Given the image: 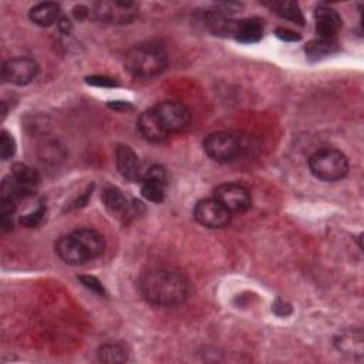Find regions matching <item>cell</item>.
Masks as SVG:
<instances>
[{"label": "cell", "mask_w": 364, "mask_h": 364, "mask_svg": "<svg viewBox=\"0 0 364 364\" xmlns=\"http://www.w3.org/2000/svg\"><path fill=\"white\" fill-rule=\"evenodd\" d=\"M140 292L147 302L155 306L175 307L187 300L189 285L180 272L167 268H155L141 276Z\"/></svg>", "instance_id": "obj_1"}, {"label": "cell", "mask_w": 364, "mask_h": 364, "mask_svg": "<svg viewBox=\"0 0 364 364\" xmlns=\"http://www.w3.org/2000/svg\"><path fill=\"white\" fill-rule=\"evenodd\" d=\"M168 63L167 52L157 43H144L133 47L124 60L127 71L137 78H153L160 76Z\"/></svg>", "instance_id": "obj_2"}, {"label": "cell", "mask_w": 364, "mask_h": 364, "mask_svg": "<svg viewBox=\"0 0 364 364\" xmlns=\"http://www.w3.org/2000/svg\"><path fill=\"white\" fill-rule=\"evenodd\" d=\"M310 172L320 181L334 182L343 180L348 172L346 155L333 148L316 151L309 160Z\"/></svg>", "instance_id": "obj_3"}, {"label": "cell", "mask_w": 364, "mask_h": 364, "mask_svg": "<svg viewBox=\"0 0 364 364\" xmlns=\"http://www.w3.org/2000/svg\"><path fill=\"white\" fill-rule=\"evenodd\" d=\"M150 110L165 139L185 130L191 121L189 110L178 101H163Z\"/></svg>", "instance_id": "obj_4"}, {"label": "cell", "mask_w": 364, "mask_h": 364, "mask_svg": "<svg viewBox=\"0 0 364 364\" xmlns=\"http://www.w3.org/2000/svg\"><path fill=\"white\" fill-rule=\"evenodd\" d=\"M39 184L40 177L33 168L25 164H16L13 165L11 175L4 180L2 198L11 199L18 204L20 199L33 195Z\"/></svg>", "instance_id": "obj_5"}, {"label": "cell", "mask_w": 364, "mask_h": 364, "mask_svg": "<svg viewBox=\"0 0 364 364\" xmlns=\"http://www.w3.org/2000/svg\"><path fill=\"white\" fill-rule=\"evenodd\" d=\"M91 15L104 23L129 25L139 15V5L134 2H98L93 6Z\"/></svg>", "instance_id": "obj_6"}, {"label": "cell", "mask_w": 364, "mask_h": 364, "mask_svg": "<svg viewBox=\"0 0 364 364\" xmlns=\"http://www.w3.org/2000/svg\"><path fill=\"white\" fill-rule=\"evenodd\" d=\"M204 150L216 163H230L239 155L242 146L233 134L213 133L204 141Z\"/></svg>", "instance_id": "obj_7"}, {"label": "cell", "mask_w": 364, "mask_h": 364, "mask_svg": "<svg viewBox=\"0 0 364 364\" xmlns=\"http://www.w3.org/2000/svg\"><path fill=\"white\" fill-rule=\"evenodd\" d=\"M194 218L205 228L221 229L230 222V212L215 198L202 199L195 205Z\"/></svg>", "instance_id": "obj_8"}, {"label": "cell", "mask_w": 364, "mask_h": 364, "mask_svg": "<svg viewBox=\"0 0 364 364\" xmlns=\"http://www.w3.org/2000/svg\"><path fill=\"white\" fill-rule=\"evenodd\" d=\"M213 198L219 201L230 213L245 212L251 208L252 198L249 191L239 184H222L215 189Z\"/></svg>", "instance_id": "obj_9"}, {"label": "cell", "mask_w": 364, "mask_h": 364, "mask_svg": "<svg viewBox=\"0 0 364 364\" xmlns=\"http://www.w3.org/2000/svg\"><path fill=\"white\" fill-rule=\"evenodd\" d=\"M39 71V66L33 59L15 57L4 64L5 81L15 86H26L32 83Z\"/></svg>", "instance_id": "obj_10"}, {"label": "cell", "mask_w": 364, "mask_h": 364, "mask_svg": "<svg viewBox=\"0 0 364 364\" xmlns=\"http://www.w3.org/2000/svg\"><path fill=\"white\" fill-rule=\"evenodd\" d=\"M168 182L167 171L161 165H153L141 177V194L151 202H163Z\"/></svg>", "instance_id": "obj_11"}, {"label": "cell", "mask_w": 364, "mask_h": 364, "mask_svg": "<svg viewBox=\"0 0 364 364\" xmlns=\"http://www.w3.org/2000/svg\"><path fill=\"white\" fill-rule=\"evenodd\" d=\"M115 165L119 174L129 181H139L141 174V163L134 150L129 146H118L115 150Z\"/></svg>", "instance_id": "obj_12"}, {"label": "cell", "mask_w": 364, "mask_h": 364, "mask_svg": "<svg viewBox=\"0 0 364 364\" xmlns=\"http://www.w3.org/2000/svg\"><path fill=\"white\" fill-rule=\"evenodd\" d=\"M56 252L60 257V259L69 265H83L90 261L87 252L84 251V248L73 233L63 236L57 240Z\"/></svg>", "instance_id": "obj_13"}, {"label": "cell", "mask_w": 364, "mask_h": 364, "mask_svg": "<svg viewBox=\"0 0 364 364\" xmlns=\"http://www.w3.org/2000/svg\"><path fill=\"white\" fill-rule=\"evenodd\" d=\"M316 32L319 39L336 40L337 33L341 28V18L339 13L329 6H319L315 12Z\"/></svg>", "instance_id": "obj_14"}, {"label": "cell", "mask_w": 364, "mask_h": 364, "mask_svg": "<svg viewBox=\"0 0 364 364\" xmlns=\"http://www.w3.org/2000/svg\"><path fill=\"white\" fill-rule=\"evenodd\" d=\"M264 36V25L257 18L235 20L232 36L240 43H258Z\"/></svg>", "instance_id": "obj_15"}, {"label": "cell", "mask_w": 364, "mask_h": 364, "mask_svg": "<svg viewBox=\"0 0 364 364\" xmlns=\"http://www.w3.org/2000/svg\"><path fill=\"white\" fill-rule=\"evenodd\" d=\"M77 240L81 244V247L84 248V251L87 252L90 259H95L100 255L104 254L105 251V239L104 236L94 230V229H88V228H83V229H77L74 232H71Z\"/></svg>", "instance_id": "obj_16"}, {"label": "cell", "mask_w": 364, "mask_h": 364, "mask_svg": "<svg viewBox=\"0 0 364 364\" xmlns=\"http://www.w3.org/2000/svg\"><path fill=\"white\" fill-rule=\"evenodd\" d=\"M60 6L53 2H46L35 6L30 11V19L33 23L42 28H49L60 20Z\"/></svg>", "instance_id": "obj_17"}, {"label": "cell", "mask_w": 364, "mask_h": 364, "mask_svg": "<svg viewBox=\"0 0 364 364\" xmlns=\"http://www.w3.org/2000/svg\"><path fill=\"white\" fill-rule=\"evenodd\" d=\"M336 346L340 351L351 356L363 354V333L358 329L346 330L336 339Z\"/></svg>", "instance_id": "obj_18"}, {"label": "cell", "mask_w": 364, "mask_h": 364, "mask_svg": "<svg viewBox=\"0 0 364 364\" xmlns=\"http://www.w3.org/2000/svg\"><path fill=\"white\" fill-rule=\"evenodd\" d=\"M205 22L208 29L215 35V36H222V37H230L232 30H233V23L229 16L221 13L219 11H211L205 16Z\"/></svg>", "instance_id": "obj_19"}, {"label": "cell", "mask_w": 364, "mask_h": 364, "mask_svg": "<svg viewBox=\"0 0 364 364\" xmlns=\"http://www.w3.org/2000/svg\"><path fill=\"white\" fill-rule=\"evenodd\" d=\"M337 50V39L336 40H329V39H316L310 43L306 45L305 52L309 59L317 60L323 59Z\"/></svg>", "instance_id": "obj_20"}, {"label": "cell", "mask_w": 364, "mask_h": 364, "mask_svg": "<svg viewBox=\"0 0 364 364\" xmlns=\"http://www.w3.org/2000/svg\"><path fill=\"white\" fill-rule=\"evenodd\" d=\"M101 199L105 205L107 209L112 211V212H121L126 211L129 206V201L126 198V195L121 192L118 188L115 187H108L102 191Z\"/></svg>", "instance_id": "obj_21"}, {"label": "cell", "mask_w": 364, "mask_h": 364, "mask_svg": "<svg viewBox=\"0 0 364 364\" xmlns=\"http://www.w3.org/2000/svg\"><path fill=\"white\" fill-rule=\"evenodd\" d=\"M98 358L104 363H124L127 360V351L121 344L108 343L98 350Z\"/></svg>", "instance_id": "obj_22"}, {"label": "cell", "mask_w": 364, "mask_h": 364, "mask_svg": "<svg viewBox=\"0 0 364 364\" xmlns=\"http://www.w3.org/2000/svg\"><path fill=\"white\" fill-rule=\"evenodd\" d=\"M272 8L276 11V13L286 19V20H290L293 23H298V25H303L305 23V18L300 12V8L296 2H279V4H272Z\"/></svg>", "instance_id": "obj_23"}, {"label": "cell", "mask_w": 364, "mask_h": 364, "mask_svg": "<svg viewBox=\"0 0 364 364\" xmlns=\"http://www.w3.org/2000/svg\"><path fill=\"white\" fill-rule=\"evenodd\" d=\"M40 153H42L43 161H47V163H57L59 160L63 158V148L59 146L57 141H46L40 147Z\"/></svg>", "instance_id": "obj_24"}, {"label": "cell", "mask_w": 364, "mask_h": 364, "mask_svg": "<svg viewBox=\"0 0 364 364\" xmlns=\"http://www.w3.org/2000/svg\"><path fill=\"white\" fill-rule=\"evenodd\" d=\"M16 153V143L13 137L8 131H2V137H0V155L2 160H9Z\"/></svg>", "instance_id": "obj_25"}, {"label": "cell", "mask_w": 364, "mask_h": 364, "mask_svg": "<svg viewBox=\"0 0 364 364\" xmlns=\"http://www.w3.org/2000/svg\"><path fill=\"white\" fill-rule=\"evenodd\" d=\"M45 215H46V206H45L43 204H40L35 211H32L30 213L25 215V216L20 219V222H22L25 226H28V228H35V226H37V225L43 221Z\"/></svg>", "instance_id": "obj_26"}, {"label": "cell", "mask_w": 364, "mask_h": 364, "mask_svg": "<svg viewBox=\"0 0 364 364\" xmlns=\"http://www.w3.org/2000/svg\"><path fill=\"white\" fill-rule=\"evenodd\" d=\"M80 281H81V283H83L87 289H90L91 292H94V293H97V295H104V288H102V285H101L100 281L95 279L94 276H81Z\"/></svg>", "instance_id": "obj_27"}, {"label": "cell", "mask_w": 364, "mask_h": 364, "mask_svg": "<svg viewBox=\"0 0 364 364\" xmlns=\"http://www.w3.org/2000/svg\"><path fill=\"white\" fill-rule=\"evenodd\" d=\"M276 36L285 42H298L300 40V36L289 29H278L276 30Z\"/></svg>", "instance_id": "obj_28"}, {"label": "cell", "mask_w": 364, "mask_h": 364, "mask_svg": "<svg viewBox=\"0 0 364 364\" xmlns=\"http://www.w3.org/2000/svg\"><path fill=\"white\" fill-rule=\"evenodd\" d=\"M93 86H100V87H112L115 86V81L108 77H90L87 80Z\"/></svg>", "instance_id": "obj_29"}, {"label": "cell", "mask_w": 364, "mask_h": 364, "mask_svg": "<svg viewBox=\"0 0 364 364\" xmlns=\"http://www.w3.org/2000/svg\"><path fill=\"white\" fill-rule=\"evenodd\" d=\"M274 310L281 315V316H286L292 312V307L289 305H286L285 302H278L275 306H274Z\"/></svg>", "instance_id": "obj_30"}, {"label": "cell", "mask_w": 364, "mask_h": 364, "mask_svg": "<svg viewBox=\"0 0 364 364\" xmlns=\"http://www.w3.org/2000/svg\"><path fill=\"white\" fill-rule=\"evenodd\" d=\"M57 26H59L60 32H63V33H66V35H69L70 30H71V28H73V25H71V22L69 20V18H60V20L57 22Z\"/></svg>", "instance_id": "obj_31"}, {"label": "cell", "mask_w": 364, "mask_h": 364, "mask_svg": "<svg viewBox=\"0 0 364 364\" xmlns=\"http://www.w3.org/2000/svg\"><path fill=\"white\" fill-rule=\"evenodd\" d=\"M73 15H74L77 19L83 20L84 18H87L88 15H91V12H90L86 6H77V8L73 11Z\"/></svg>", "instance_id": "obj_32"}]
</instances>
